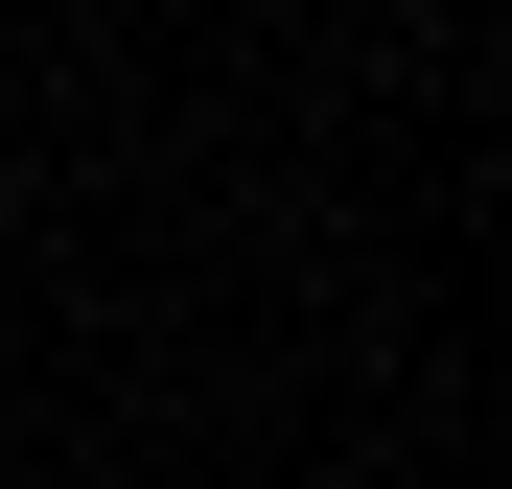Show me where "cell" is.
<instances>
[{"instance_id": "obj_1", "label": "cell", "mask_w": 512, "mask_h": 489, "mask_svg": "<svg viewBox=\"0 0 512 489\" xmlns=\"http://www.w3.org/2000/svg\"><path fill=\"white\" fill-rule=\"evenodd\" d=\"M326 489H396V466H326Z\"/></svg>"}]
</instances>
